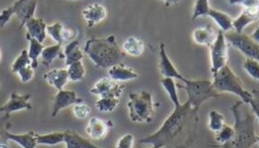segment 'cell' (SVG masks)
<instances>
[{
    "mask_svg": "<svg viewBox=\"0 0 259 148\" xmlns=\"http://www.w3.org/2000/svg\"><path fill=\"white\" fill-rule=\"evenodd\" d=\"M135 144V136L131 133L124 134L123 136L119 138L116 143V147L118 148H132Z\"/></svg>",
    "mask_w": 259,
    "mask_h": 148,
    "instance_id": "obj_42",
    "label": "cell"
},
{
    "mask_svg": "<svg viewBox=\"0 0 259 148\" xmlns=\"http://www.w3.org/2000/svg\"><path fill=\"white\" fill-rule=\"evenodd\" d=\"M162 87L167 92L168 98L171 101L172 104L179 103L178 91H177V83L172 78H163L161 80Z\"/></svg>",
    "mask_w": 259,
    "mask_h": 148,
    "instance_id": "obj_32",
    "label": "cell"
},
{
    "mask_svg": "<svg viewBox=\"0 0 259 148\" xmlns=\"http://www.w3.org/2000/svg\"><path fill=\"white\" fill-rule=\"evenodd\" d=\"M259 29L258 27L255 28V30H254V33L251 34V37L254 39V41H256V42H259V34H258Z\"/></svg>",
    "mask_w": 259,
    "mask_h": 148,
    "instance_id": "obj_46",
    "label": "cell"
},
{
    "mask_svg": "<svg viewBox=\"0 0 259 148\" xmlns=\"http://www.w3.org/2000/svg\"><path fill=\"white\" fill-rule=\"evenodd\" d=\"M233 5H242L244 9H258L259 0H228Z\"/></svg>",
    "mask_w": 259,
    "mask_h": 148,
    "instance_id": "obj_43",
    "label": "cell"
},
{
    "mask_svg": "<svg viewBox=\"0 0 259 148\" xmlns=\"http://www.w3.org/2000/svg\"><path fill=\"white\" fill-rule=\"evenodd\" d=\"M71 1H78V0H71Z\"/></svg>",
    "mask_w": 259,
    "mask_h": 148,
    "instance_id": "obj_48",
    "label": "cell"
},
{
    "mask_svg": "<svg viewBox=\"0 0 259 148\" xmlns=\"http://www.w3.org/2000/svg\"><path fill=\"white\" fill-rule=\"evenodd\" d=\"M67 67L70 82H80L85 76V68L82 61H76Z\"/></svg>",
    "mask_w": 259,
    "mask_h": 148,
    "instance_id": "obj_30",
    "label": "cell"
},
{
    "mask_svg": "<svg viewBox=\"0 0 259 148\" xmlns=\"http://www.w3.org/2000/svg\"><path fill=\"white\" fill-rule=\"evenodd\" d=\"M27 30V33L39 42L43 43L47 38V24L42 18L32 17L24 24Z\"/></svg>",
    "mask_w": 259,
    "mask_h": 148,
    "instance_id": "obj_17",
    "label": "cell"
},
{
    "mask_svg": "<svg viewBox=\"0 0 259 148\" xmlns=\"http://www.w3.org/2000/svg\"><path fill=\"white\" fill-rule=\"evenodd\" d=\"M210 10L209 0H196L194 4L193 21H195L200 17L207 16V13Z\"/></svg>",
    "mask_w": 259,
    "mask_h": 148,
    "instance_id": "obj_38",
    "label": "cell"
},
{
    "mask_svg": "<svg viewBox=\"0 0 259 148\" xmlns=\"http://www.w3.org/2000/svg\"><path fill=\"white\" fill-rule=\"evenodd\" d=\"M32 95L30 93L27 94H20V93L13 92L11 93L10 99L6 102L5 104L0 107V112L4 114H11L13 112H17L20 110H32V105L31 100Z\"/></svg>",
    "mask_w": 259,
    "mask_h": 148,
    "instance_id": "obj_10",
    "label": "cell"
},
{
    "mask_svg": "<svg viewBox=\"0 0 259 148\" xmlns=\"http://www.w3.org/2000/svg\"><path fill=\"white\" fill-rule=\"evenodd\" d=\"M32 62L28 55L27 50H22L19 56L17 57L16 60L13 61L12 65H11V72L13 73H17L21 69L24 68V67L29 66L31 65Z\"/></svg>",
    "mask_w": 259,
    "mask_h": 148,
    "instance_id": "obj_36",
    "label": "cell"
},
{
    "mask_svg": "<svg viewBox=\"0 0 259 148\" xmlns=\"http://www.w3.org/2000/svg\"><path fill=\"white\" fill-rule=\"evenodd\" d=\"M74 33L70 30V29H64L63 32V40H70V39L73 38Z\"/></svg>",
    "mask_w": 259,
    "mask_h": 148,
    "instance_id": "obj_44",
    "label": "cell"
},
{
    "mask_svg": "<svg viewBox=\"0 0 259 148\" xmlns=\"http://www.w3.org/2000/svg\"><path fill=\"white\" fill-rule=\"evenodd\" d=\"M37 1L36 0H25L20 8L15 12V15L20 22V29L24 27V24L30 19L35 15L37 10Z\"/></svg>",
    "mask_w": 259,
    "mask_h": 148,
    "instance_id": "obj_20",
    "label": "cell"
},
{
    "mask_svg": "<svg viewBox=\"0 0 259 148\" xmlns=\"http://www.w3.org/2000/svg\"><path fill=\"white\" fill-rule=\"evenodd\" d=\"M243 70L247 72L249 76L252 77L254 81L258 82L259 63L258 60L247 58L243 63Z\"/></svg>",
    "mask_w": 259,
    "mask_h": 148,
    "instance_id": "obj_37",
    "label": "cell"
},
{
    "mask_svg": "<svg viewBox=\"0 0 259 148\" xmlns=\"http://www.w3.org/2000/svg\"><path fill=\"white\" fill-rule=\"evenodd\" d=\"M83 52L97 68L104 69L121 63L126 56L113 34L107 37L88 39L84 44Z\"/></svg>",
    "mask_w": 259,
    "mask_h": 148,
    "instance_id": "obj_3",
    "label": "cell"
},
{
    "mask_svg": "<svg viewBox=\"0 0 259 148\" xmlns=\"http://www.w3.org/2000/svg\"><path fill=\"white\" fill-rule=\"evenodd\" d=\"M184 84H177V87L184 89L187 93V102L193 110L198 112L200 107L207 100L216 98L221 95L212 85L209 80H189L185 78Z\"/></svg>",
    "mask_w": 259,
    "mask_h": 148,
    "instance_id": "obj_5",
    "label": "cell"
},
{
    "mask_svg": "<svg viewBox=\"0 0 259 148\" xmlns=\"http://www.w3.org/2000/svg\"><path fill=\"white\" fill-rule=\"evenodd\" d=\"M11 114H4L0 118V143L8 142L6 139V133L11 129Z\"/></svg>",
    "mask_w": 259,
    "mask_h": 148,
    "instance_id": "obj_40",
    "label": "cell"
},
{
    "mask_svg": "<svg viewBox=\"0 0 259 148\" xmlns=\"http://www.w3.org/2000/svg\"><path fill=\"white\" fill-rule=\"evenodd\" d=\"M159 1L164 2V3H165V5L167 6V7H168V6L178 4L179 2H180L181 0H159Z\"/></svg>",
    "mask_w": 259,
    "mask_h": 148,
    "instance_id": "obj_45",
    "label": "cell"
},
{
    "mask_svg": "<svg viewBox=\"0 0 259 148\" xmlns=\"http://www.w3.org/2000/svg\"><path fill=\"white\" fill-rule=\"evenodd\" d=\"M130 121L138 123H149L156 112L153 96L146 91L130 93L128 102Z\"/></svg>",
    "mask_w": 259,
    "mask_h": 148,
    "instance_id": "obj_6",
    "label": "cell"
},
{
    "mask_svg": "<svg viewBox=\"0 0 259 148\" xmlns=\"http://www.w3.org/2000/svg\"><path fill=\"white\" fill-rule=\"evenodd\" d=\"M225 34V38L229 44L241 51L247 58L258 60L259 44L247 33H237L235 31H229Z\"/></svg>",
    "mask_w": 259,
    "mask_h": 148,
    "instance_id": "obj_7",
    "label": "cell"
},
{
    "mask_svg": "<svg viewBox=\"0 0 259 148\" xmlns=\"http://www.w3.org/2000/svg\"><path fill=\"white\" fill-rule=\"evenodd\" d=\"M81 15L85 21L87 27L92 28L98 23L102 22L107 18L108 11L101 4L93 3L87 6V8L81 11Z\"/></svg>",
    "mask_w": 259,
    "mask_h": 148,
    "instance_id": "obj_14",
    "label": "cell"
},
{
    "mask_svg": "<svg viewBox=\"0 0 259 148\" xmlns=\"http://www.w3.org/2000/svg\"><path fill=\"white\" fill-rule=\"evenodd\" d=\"M7 141H11L13 143H16L18 145L23 148H34L37 146L36 139H35V132H31L17 134L8 132L6 133Z\"/></svg>",
    "mask_w": 259,
    "mask_h": 148,
    "instance_id": "obj_22",
    "label": "cell"
},
{
    "mask_svg": "<svg viewBox=\"0 0 259 148\" xmlns=\"http://www.w3.org/2000/svg\"><path fill=\"white\" fill-rule=\"evenodd\" d=\"M119 97L116 96H104L100 97L96 102V108L97 110L105 112V113H110L117 109L119 106Z\"/></svg>",
    "mask_w": 259,
    "mask_h": 148,
    "instance_id": "obj_29",
    "label": "cell"
},
{
    "mask_svg": "<svg viewBox=\"0 0 259 148\" xmlns=\"http://www.w3.org/2000/svg\"><path fill=\"white\" fill-rule=\"evenodd\" d=\"M25 0H17L11 7L7 8L0 13V27H5L6 24L11 21V17L15 14L17 10Z\"/></svg>",
    "mask_w": 259,
    "mask_h": 148,
    "instance_id": "obj_35",
    "label": "cell"
},
{
    "mask_svg": "<svg viewBox=\"0 0 259 148\" xmlns=\"http://www.w3.org/2000/svg\"><path fill=\"white\" fill-rule=\"evenodd\" d=\"M17 74L20 77V80L22 83H26L30 82L34 76V69L32 68V65H29L21 69L17 72Z\"/></svg>",
    "mask_w": 259,
    "mask_h": 148,
    "instance_id": "obj_41",
    "label": "cell"
},
{
    "mask_svg": "<svg viewBox=\"0 0 259 148\" xmlns=\"http://www.w3.org/2000/svg\"><path fill=\"white\" fill-rule=\"evenodd\" d=\"M258 20V9H244L242 13L235 20H232V29L237 32L242 33L243 29L248 26L249 24L256 22Z\"/></svg>",
    "mask_w": 259,
    "mask_h": 148,
    "instance_id": "obj_16",
    "label": "cell"
},
{
    "mask_svg": "<svg viewBox=\"0 0 259 148\" xmlns=\"http://www.w3.org/2000/svg\"><path fill=\"white\" fill-rule=\"evenodd\" d=\"M59 57L62 58V44H56L45 46L41 54L42 63L45 66H50Z\"/></svg>",
    "mask_w": 259,
    "mask_h": 148,
    "instance_id": "obj_28",
    "label": "cell"
},
{
    "mask_svg": "<svg viewBox=\"0 0 259 148\" xmlns=\"http://www.w3.org/2000/svg\"><path fill=\"white\" fill-rule=\"evenodd\" d=\"M173 107L172 112L167 116L157 132L140 139V144L156 148L167 146L184 132L189 124L190 119L197 113V111L192 109L187 101L184 104L181 102L173 104Z\"/></svg>",
    "mask_w": 259,
    "mask_h": 148,
    "instance_id": "obj_1",
    "label": "cell"
},
{
    "mask_svg": "<svg viewBox=\"0 0 259 148\" xmlns=\"http://www.w3.org/2000/svg\"><path fill=\"white\" fill-rule=\"evenodd\" d=\"M159 72L163 78H172L174 80H178L183 82L185 80V77L179 72L174 66L172 61H170L169 57L167 56V51H166V46L165 44L161 43L159 45Z\"/></svg>",
    "mask_w": 259,
    "mask_h": 148,
    "instance_id": "obj_12",
    "label": "cell"
},
{
    "mask_svg": "<svg viewBox=\"0 0 259 148\" xmlns=\"http://www.w3.org/2000/svg\"><path fill=\"white\" fill-rule=\"evenodd\" d=\"M210 71L212 75L215 74L222 67L228 64V42L225 34L220 30L217 33L216 39L210 44Z\"/></svg>",
    "mask_w": 259,
    "mask_h": 148,
    "instance_id": "obj_8",
    "label": "cell"
},
{
    "mask_svg": "<svg viewBox=\"0 0 259 148\" xmlns=\"http://www.w3.org/2000/svg\"><path fill=\"white\" fill-rule=\"evenodd\" d=\"M207 16L210 17L211 19L216 22L217 25L223 33H227L232 30V17L228 15L225 12L217 11L210 8V10L207 13Z\"/></svg>",
    "mask_w": 259,
    "mask_h": 148,
    "instance_id": "obj_24",
    "label": "cell"
},
{
    "mask_svg": "<svg viewBox=\"0 0 259 148\" xmlns=\"http://www.w3.org/2000/svg\"><path fill=\"white\" fill-rule=\"evenodd\" d=\"M121 48L126 55L140 57L145 51V43L135 36H130L125 40Z\"/></svg>",
    "mask_w": 259,
    "mask_h": 148,
    "instance_id": "obj_25",
    "label": "cell"
},
{
    "mask_svg": "<svg viewBox=\"0 0 259 148\" xmlns=\"http://www.w3.org/2000/svg\"><path fill=\"white\" fill-rule=\"evenodd\" d=\"M43 78L49 85L57 89L58 91L63 89L69 82V74L67 69H53L47 72Z\"/></svg>",
    "mask_w": 259,
    "mask_h": 148,
    "instance_id": "obj_19",
    "label": "cell"
},
{
    "mask_svg": "<svg viewBox=\"0 0 259 148\" xmlns=\"http://www.w3.org/2000/svg\"><path fill=\"white\" fill-rule=\"evenodd\" d=\"M225 124V117L218 110H211L208 114V128L212 132H219Z\"/></svg>",
    "mask_w": 259,
    "mask_h": 148,
    "instance_id": "obj_33",
    "label": "cell"
},
{
    "mask_svg": "<svg viewBox=\"0 0 259 148\" xmlns=\"http://www.w3.org/2000/svg\"><path fill=\"white\" fill-rule=\"evenodd\" d=\"M192 36L195 44L210 46V44L216 39L217 34L213 27L211 25H207L205 27L195 29Z\"/></svg>",
    "mask_w": 259,
    "mask_h": 148,
    "instance_id": "obj_23",
    "label": "cell"
},
{
    "mask_svg": "<svg viewBox=\"0 0 259 148\" xmlns=\"http://www.w3.org/2000/svg\"><path fill=\"white\" fill-rule=\"evenodd\" d=\"M123 88L119 82H115L108 76L98 80L90 89V93L99 97L116 96L120 98Z\"/></svg>",
    "mask_w": 259,
    "mask_h": 148,
    "instance_id": "obj_9",
    "label": "cell"
},
{
    "mask_svg": "<svg viewBox=\"0 0 259 148\" xmlns=\"http://www.w3.org/2000/svg\"><path fill=\"white\" fill-rule=\"evenodd\" d=\"M108 74L110 79L117 82H128L139 77L137 72L124 65L122 62L108 68Z\"/></svg>",
    "mask_w": 259,
    "mask_h": 148,
    "instance_id": "obj_15",
    "label": "cell"
},
{
    "mask_svg": "<svg viewBox=\"0 0 259 148\" xmlns=\"http://www.w3.org/2000/svg\"><path fill=\"white\" fill-rule=\"evenodd\" d=\"M26 39L29 42V50L28 51V55L32 62V68L35 70L38 68V59L41 57L42 51H43L44 44L43 43L39 42L36 39L33 38L32 36H30L28 33H26Z\"/></svg>",
    "mask_w": 259,
    "mask_h": 148,
    "instance_id": "obj_26",
    "label": "cell"
},
{
    "mask_svg": "<svg viewBox=\"0 0 259 148\" xmlns=\"http://www.w3.org/2000/svg\"><path fill=\"white\" fill-rule=\"evenodd\" d=\"M72 111H73V114H74L77 119L84 120V119H87L90 115L91 108L82 101V102H80V103L73 105Z\"/></svg>",
    "mask_w": 259,
    "mask_h": 148,
    "instance_id": "obj_39",
    "label": "cell"
},
{
    "mask_svg": "<svg viewBox=\"0 0 259 148\" xmlns=\"http://www.w3.org/2000/svg\"><path fill=\"white\" fill-rule=\"evenodd\" d=\"M83 99L79 97L77 93L72 90H59L58 93L55 95L54 102H53V109H52V117H57L60 111L64 109L69 108L70 106L82 102Z\"/></svg>",
    "mask_w": 259,
    "mask_h": 148,
    "instance_id": "obj_11",
    "label": "cell"
},
{
    "mask_svg": "<svg viewBox=\"0 0 259 148\" xmlns=\"http://www.w3.org/2000/svg\"><path fill=\"white\" fill-rule=\"evenodd\" d=\"M1 58H2V54H1V50H0V61H1Z\"/></svg>",
    "mask_w": 259,
    "mask_h": 148,
    "instance_id": "obj_47",
    "label": "cell"
},
{
    "mask_svg": "<svg viewBox=\"0 0 259 148\" xmlns=\"http://www.w3.org/2000/svg\"><path fill=\"white\" fill-rule=\"evenodd\" d=\"M212 85L218 93H230L242 99L243 103L249 105L254 114L258 117V93L250 92L243 86V82L226 64L212 75Z\"/></svg>",
    "mask_w": 259,
    "mask_h": 148,
    "instance_id": "obj_4",
    "label": "cell"
},
{
    "mask_svg": "<svg viewBox=\"0 0 259 148\" xmlns=\"http://www.w3.org/2000/svg\"><path fill=\"white\" fill-rule=\"evenodd\" d=\"M232 114L234 117V138L231 143H227V148H251L257 146L259 137L255 132V120L258 117L249 105L238 101L232 105Z\"/></svg>",
    "mask_w": 259,
    "mask_h": 148,
    "instance_id": "obj_2",
    "label": "cell"
},
{
    "mask_svg": "<svg viewBox=\"0 0 259 148\" xmlns=\"http://www.w3.org/2000/svg\"><path fill=\"white\" fill-rule=\"evenodd\" d=\"M35 139L37 145H57L64 142V132H49L46 134H39L35 132Z\"/></svg>",
    "mask_w": 259,
    "mask_h": 148,
    "instance_id": "obj_27",
    "label": "cell"
},
{
    "mask_svg": "<svg viewBox=\"0 0 259 148\" xmlns=\"http://www.w3.org/2000/svg\"><path fill=\"white\" fill-rule=\"evenodd\" d=\"M113 127V122L97 117H92L87 123L85 132L93 140H101L108 135L109 130Z\"/></svg>",
    "mask_w": 259,
    "mask_h": 148,
    "instance_id": "obj_13",
    "label": "cell"
},
{
    "mask_svg": "<svg viewBox=\"0 0 259 148\" xmlns=\"http://www.w3.org/2000/svg\"><path fill=\"white\" fill-rule=\"evenodd\" d=\"M64 142L67 148H97V144L89 139L82 137L78 132L72 130L64 131Z\"/></svg>",
    "mask_w": 259,
    "mask_h": 148,
    "instance_id": "obj_18",
    "label": "cell"
},
{
    "mask_svg": "<svg viewBox=\"0 0 259 148\" xmlns=\"http://www.w3.org/2000/svg\"><path fill=\"white\" fill-rule=\"evenodd\" d=\"M64 25L62 22H58L47 25V34H49L51 38L54 40L57 44H63V32H64Z\"/></svg>",
    "mask_w": 259,
    "mask_h": 148,
    "instance_id": "obj_34",
    "label": "cell"
},
{
    "mask_svg": "<svg viewBox=\"0 0 259 148\" xmlns=\"http://www.w3.org/2000/svg\"><path fill=\"white\" fill-rule=\"evenodd\" d=\"M62 59H64L66 66H69L76 61H82L83 53L78 40H72L65 46L62 50Z\"/></svg>",
    "mask_w": 259,
    "mask_h": 148,
    "instance_id": "obj_21",
    "label": "cell"
},
{
    "mask_svg": "<svg viewBox=\"0 0 259 148\" xmlns=\"http://www.w3.org/2000/svg\"><path fill=\"white\" fill-rule=\"evenodd\" d=\"M234 134H235V132H234L233 127L224 124L222 129L219 132H216L215 140L218 143H221L220 145H217V146L224 147L227 143L232 142L234 138Z\"/></svg>",
    "mask_w": 259,
    "mask_h": 148,
    "instance_id": "obj_31",
    "label": "cell"
}]
</instances>
